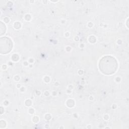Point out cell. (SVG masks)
<instances>
[{
    "label": "cell",
    "instance_id": "1",
    "mask_svg": "<svg viewBox=\"0 0 129 129\" xmlns=\"http://www.w3.org/2000/svg\"><path fill=\"white\" fill-rule=\"evenodd\" d=\"M99 67L100 71L105 74L110 75L114 73L117 68L116 60L110 56L103 57L100 61Z\"/></svg>",
    "mask_w": 129,
    "mask_h": 129
},
{
    "label": "cell",
    "instance_id": "2",
    "mask_svg": "<svg viewBox=\"0 0 129 129\" xmlns=\"http://www.w3.org/2000/svg\"><path fill=\"white\" fill-rule=\"evenodd\" d=\"M13 47V43L11 40L7 38L1 39V52L2 53H9Z\"/></svg>",
    "mask_w": 129,
    "mask_h": 129
}]
</instances>
